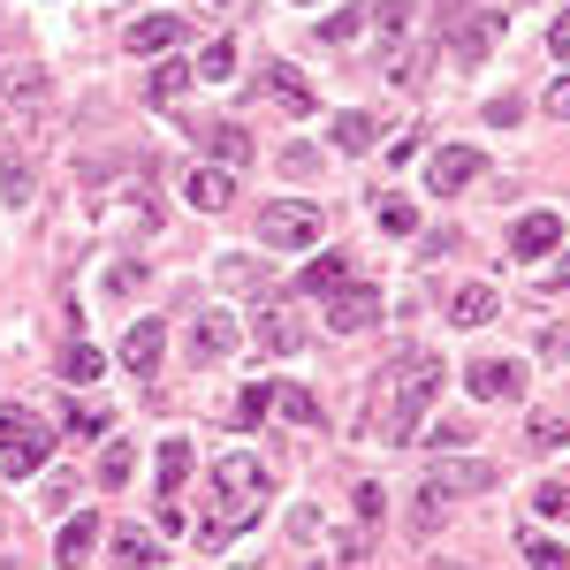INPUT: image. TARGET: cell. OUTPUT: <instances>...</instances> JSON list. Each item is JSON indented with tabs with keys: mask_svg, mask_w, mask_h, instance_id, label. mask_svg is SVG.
Masks as SVG:
<instances>
[{
	"mask_svg": "<svg viewBox=\"0 0 570 570\" xmlns=\"http://www.w3.org/2000/svg\"><path fill=\"white\" fill-rule=\"evenodd\" d=\"M525 563H532V570H570V548H563V540H540V532H525Z\"/></svg>",
	"mask_w": 570,
	"mask_h": 570,
	"instance_id": "4dcf8cb0",
	"label": "cell"
},
{
	"mask_svg": "<svg viewBox=\"0 0 570 570\" xmlns=\"http://www.w3.org/2000/svg\"><path fill=\"white\" fill-rule=\"evenodd\" d=\"M365 31V8H335L327 23H320V46H343V39H357Z\"/></svg>",
	"mask_w": 570,
	"mask_h": 570,
	"instance_id": "836d02e7",
	"label": "cell"
},
{
	"mask_svg": "<svg viewBox=\"0 0 570 570\" xmlns=\"http://www.w3.org/2000/svg\"><path fill=\"white\" fill-rule=\"evenodd\" d=\"M441 389V357L434 351H395L381 373H373V389H365V419H373V434L381 441H411L419 434V419H426V403Z\"/></svg>",
	"mask_w": 570,
	"mask_h": 570,
	"instance_id": "6da1fadb",
	"label": "cell"
},
{
	"mask_svg": "<svg viewBox=\"0 0 570 570\" xmlns=\"http://www.w3.org/2000/svg\"><path fill=\"white\" fill-rule=\"evenodd\" d=\"M99 373H107V351H91V343H69V351H61V381L85 389V381H99Z\"/></svg>",
	"mask_w": 570,
	"mask_h": 570,
	"instance_id": "83f0119b",
	"label": "cell"
},
{
	"mask_svg": "<svg viewBox=\"0 0 570 570\" xmlns=\"http://www.w3.org/2000/svg\"><path fill=\"white\" fill-rule=\"evenodd\" d=\"M198 77H206V85H228V77H236V39L206 46V53H198Z\"/></svg>",
	"mask_w": 570,
	"mask_h": 570,
	"instance_id": "f546056e",
	"label": "cell"
},
{
	"mask_svg": "<svg viewBox=\"0 0 570 570\" xmlns=\"http://www.w3.org/2000/svg\"><path fill=\"white\" fill-rule=\"evenodd\" d=\"M266 91H274V99H282L289 115H305V107H320V99H312V85H305V77H297V69H282V61L266 69Z\"/></svg>",
	"mask_w": 570,
	"mask_h": 570,
	"instance_id": "cb8c5ba5",
	"label": "cell"
},
{
	"mask_svg": "<svg viewBox=\"0 0 570 570\" xmlns=\"http://www.w3.org/2000/svg\"><path fill=\"white\" fill-rule=\"evenodd\" d=\"M228 351H244V320L236 312H198L190 320V357L198 365H220Z\"/></svg>",
	"mask_w": 570,
	"mask_h": 570,
	"instance_id": "9c48e42d",
	"label": "cell"
},
{
	"mask_svg": "<svg viewBox=\"0 0 570 570\" xmlns=\"http://www.w3.org/2000/svg\"><path fill=\"white\" fill-rule=\"evenodd\" d=\"M99 532H107V525H99L91 510H77L69 525L53 532V563H61V570H77V563H85V556H91V548H99Z\"/></svg>",
	"mask_w": 570,
	"mask_h": 570,
	"instance_id": "2e32d148",
	"label": "cell"
},
{
	"mask_svg": "<svg viewBox=\"0 0 570 570\" xmlns=\"http://www.w3.org/2000/svg\"><path fill=\"white\" fill-rule=\"evenodd\" d=\"M343 282H351V259H343V252H320V259L297 274V289H305V297H335Z\"/></svg>",
	"mask_w": 570,
	"mask_h": 570,
	"instance_id": "44dd1931",
	"label": "cell"
},
{
	"mask_svg": "<svg viewBox=\"0 0 570 570\" xmlns=\"http://www.w3.org/2000/svg\"><path fill=\"white\" fill-rule=\"evenodd\" d=\"M548 53H556V61H570V16H556V23H548Z\"/></svg>",
	"mask_w": 570,
	"mask_h": 570,
	"instance_id": "ee69618b",
	"label": "cell"
},
{
	"mask_svg": "<svg viewBox=\"0 0 570 570\" xmlns=\"http://www.w3.org/2000/svg\"><path fill=\"white\" fill-rule=\"evenodd\" d=\"M320 206H297V198H282V206H266L259 214V244L266 252H312L320 244Z\"/></svg>",
	"mask_w": 570,
	"mask_h": 570,
	"instance_id": "8992f818",
	"label": "cell"
},
{
	"mask_svg": "<svg viewBox=\"0 0 570 570\" xmlns=\"http://www.w3.org/2000/svg\"><path fill=\"white\" fill-rule=\"evenodd\" d=\"M480 434V426H472V419H449V426H434V449H464V441Z\"/></svg>",
	"mask_w": 570,
	"mask_h": 570,
	"instance_id": "60d3db41",
	"label": "cell"
},
{
	"mask_svg": "<svg viewBox=\"0 0 570 570\" xmlns=\"http://www.w3.org/2000/svg\"><path fill=\"white\" fill-rule=\"evenodd\" d=\"M487 122H494V130H518V122H525V99H494Z\"/></svg>",
	"mask_w": 570,
	"mask_h": 570,
	"instance_id": "ab89813d",
	"label": "cell"
},
{
	"mask_svg": "<svg viewBox=\"0 0 570 570\" xmlns=\"http://www.w3.org/2000/svg\"><path fill=\"white\" fill-rule=\"evenodd\" d=\"M206 153H214V168L236 176V168L252 160V130H244V122H206Z\"/></svg>",
	"mask_w": 570,
	"mask_h": 570,
	"instance_id": "ac0fdd59",
	"label": "cell"
},
{
	"mask_svg": "<svg viewBox=\"0 0 570 570\" xmlns=\"http://www.w3.org/2000/svg\"><path fill=\"white\" fill-rule=\"evenodd\" d=\"M0 198H8V206L31 198V160H23V153H0Z\"/></svg>",
	"mask_w": 570,
	"mask_h": 570,
	"instance_id": "f1b7e54d",
	"label": "cell"
},
{
	"mask_svg": "<svg viewBox=\"0 0 570 570\" xmlns=\"http://www.w3.org/2000/svg\"><path fill=\"white\" fill-rule=\"evenodd\" d=\"M411 23H419V0H381V8H373V39H403V31H411Z\"/></svg>",
	"mask_w": 570,
	"mask_h": 570,
	"instance_id": "484cf974",
	"label": "cell"
},
{
	"mask_svg": "<svg viewBox=\"0 0 570 570\" xmlns=\"http://www.w3.org/2000/svg\"><path fill=\"white\" fill-rule=\"evenodd\" d=\"M494 39H502V16H494V8H472V16L456 23V61H480V53H494Z\"/></svg>",
	"mask_w": 570,
	"mask_h": 570,
	"instance_id": "e0dca14e",
	"label": "cell"
},
{
	"mask_svg": "<svg viewBox=\"0 0 570 570\" xmlns=\"http://www.w3.org/2000/svg\"><path fill=\"white\" fill-rule=\"evenodd\" d=\"M494 312H502V297H494L487 282H464V289L449 297V320H456V327H487Z\"/></svg>",
	"mask_w": 570,
	"mask_h": 570,
	"instance_id": "ffe728a7",
	"label": "cell"
},
{
	"mask_svg": "<svg viewBox=\"0 0 570 570\" xmlns=\"http://www.w3.org/2000/svg\"><path fill=\"white\" fill-rule=\"evenodd\" d=\"M274 403H282V419H297V426H320V403H312L305 389H282Z\"/></svg>",
	"mask_w": 570,
	"mask_h": 570,
	"instance_id": "8d00e7d4",
	"label": "cell"
},
{
	"mask_svg": "<svg viewBox=\"0 0 570 570\" xmlns=\"http://www.w3.org/2000/svg\"><path fill=\"white\" fill-rule=\"evenodd\" d=\"M373 214H381V228H389V236H411V228H419V206H411V198H381Z\"/></svg>",
	"mask_w": 570,
	"mask_h": 570,
	"instance_id": "d590c367",
	"label": "cell"
},
{
	"mask_svg": "<svg viewBox=\"0 0 570 570\" xmlns=\"http://www.w3.org/2000/svg\"><path fill=\"white\" fill-rule=\"evenodd\" d=\"M266 494H274V472H266L259 456H220L214 464V525L236 532V518L252 525L266 510Z\"/></svg>",
	"mask_w": 570,
	"mask_h": 570,
	"instance_id": "7a4b0ae2",
	"label": "cell"
},
{
	"mask_svg": "<svg viewBox=\"0 0 570 570\" xmlns=\"http://www.w3.org/2000/svg\"><path fill=\"white\" fill-rule=\"evenodd\" d=\"M183 198H190V206H206V214H220V206L236 198V176H228V168H190Z\"/></svg>",
	"mask_w": 570,
	"mask_h": 570,
	"instance_id": "d6986e66",
	"label": "cell"
},
{
	"mask_svg": "<svg viewBox=\"0 0 570 570\" xmlns=\"http://www.w3.org/2000/svg\"><path fill=\"white\" fill-rule=\"evenodd\" d=\"M487 487H494V472H487V464H441V472H426L419 502H411V525L434 532L441 518H449V502H464V494H487Z\"/></svg>",
	"mask_w": 570,
	"mask_h": 570,
	"instance_id": "277c9868",
	"label": "cell"
},
{
	"mask_svg": "<svg viewBox=\"0 0 570 570\" xmlns=\"http://www.w3.org/2000/svg\"><path fill=\"white\" fill-rule=\"evenodd\" d=\"M548 115H563V122H570V77H563V85H548Z\"/></svg>",
	"mask_w": 570,
	"mask_h": 570,
	"instance_id": "f6af8a7d",
	"label": "cell"
},
{
	"mask_svg": "<svg viewBox=\"0 0 570 570\" xmlns=\"http://www.w3.org/2000/svg\"><path fill=\"white\" fill-rule=\"evenodd\" d=\"M91 206H99V220H130V228H153V220H160L145 168H130V176H122V190H115L107 176H91Z\"/></svg>",
	"mask_w": 570,
	"mask_h": 570,
	"instance_id": "5b68a950",
	"label": "cell"
},
{
	"mask_svg": "<svg viewBox=\"0 0 570 570\" xmlns=\"http://www.w3.org/2000/svg\"><path fill=\"white\" fill-rule=\"evenodd\" d=\"M115 563H122V570H153V563H160V540L137 532V525H122V532H115Z\"/></svg>",
	"mask_w": 570,
	"mask_h": 570,
	"instance_id": "7402d4cb",
	"label": "cell"
},
{
	"mask_svg": "<svg viewBox=\"0 0 570 570\" xmlns=\"http://www.w3.org/2000/svg\"><path fill=\"white\" fill-rule=\"evenodd\" d=\"M53 456V426L23 403H0V480H23Z\"/></svg>",
	"mask_w": 570,
	"mask_h": 570,
	"instance_id": "3957f363",
	"label": "cell"
},
{
	"mask_svg": "<svg viewBox=\"0 0 570 570\" xmlns=\"http://www.w3.org/2000/svg\"><path fill=\"white\" fill-rule=\"evenodd\" d=\"M252 335H259V351H274V357L297 351V312H289L282 289H259V305H252Z\"/></svg>",
	"mask_w": 570,
	"mask_h": 570,
	"instance_id": "52a82bcc",
	"label": "cell"
},
{
	"mask_svg": "<svg viewBox=\"0 0 570 570\" xmlns=\"http://www.w3.org/2000/svg\"><path fill=\"white\" fill-rule=\"evenodd\" d=\"M381 320V289H365V282H343L335 297H327V327L335 335H365Z\"/></svg>",
	"mask_w": 570,
	"mask_h": 570,
	"instance_id": "8fae6325",
	"label": "cell"
},
{
	"mask_svg": "<svg viewBox=\"0 0 570 570\" xmlns=\"http://www.w3.org/2000/svg\"><path fill=\"white\" fill-rule=\"evenodd\" d=\"M381 510H389V494H381V487L365 480V487H357V518H365V525H373V518H381Z\"/></svg>",
	"mask_w": 570,
	"mask_h": 570,
	"instance_id": "b9f144b4",
	"label": "cell"
},
{
	"mask_svg": "<svg viewBox=\"0 0 570 570\" xmlns=\"http://www.w3.org/2000/svg\"><path fill=\"white\" fill-rule=\"evenodd\" d=\"M532 518L570 525V480H540V487H532Z\"/></svg>",
	"mask_w": 570,
	"mask_h": 570,
	"instance_id": "4316f807",
	"label": "cell"
},
{
	"mask_svg": "<svg viewBox=\"0 0 570 570\" xmlns=\"http://www.w3.org/2000/svg\"><path fill=\"white\" fill-rule=\"evenodd\" d=\"M335 145H343V153H373V145H381V122H373V107H365V115H335Z\"/></svg>",
	"mask_w": 570,
	"mask_h": 570,
	"instance_id": "603a6c76",
	"label": "cell"
},
{
	"mask_svg": "<svg viewBox=\"0 0 570 570\" xmlns=\"http://www.w3.org/2000/svg\"><path fill=\"white\" fill-rule=\"evenodd\" d=\"M548 282H556V289H570V252H563L556 266H548Z\"/></svg>",
	"mask_w": 570,
	"mask_h": 570,
	"instance_id": "bcb514c9",
	"label": "cell"
},
{
	"mask_svg": "<svg viewBox=\"0 0 570 570\" xmlns=\"http://www.w3.org/2000/svg\"><path fill=\"white\" fill-rule=\"evenodd\" d=\"M487 160L472 153V145H441L434 168H426V190H441V198H456V190H472V176H480Z\"/></svg>",
	"mask_w": 570,
	"mask_h": 570,
	"instance_id": "4fadbf2b",
	"label": "cell"
},
{
	"mask_svg": "<svg viewBox=\"0 0 570 570\" xmlns=\"http://www.w3.org/2000/svg\"><path fill=\"white\" fill-rule=\"evenodd\" d=\"M266 403H274L266 389H244L236 403H228V411H220V419H228V426H259V419H266Z\"/></svg>",
	"mask_w": 570,
	"mask_h": 570,
	"instance_id": "d6a6232c",
	"label": "cell"
},
{
	"mask_svg": "<svg viewBox=\"0 0 570 570\" xmlns=\"http://www.w3.org/2000/svg\"><path fill=\"white\" fill-rule=\"evenodd\" d=\"M122 46L145 53V61H160V53H176V46H183V16H137L130 31H122Z\"/></svg>",
	"mask_w": 570,
	"mask_h": 570,
	"instance_id": "5bb4252c",
	"label": "cell"
},
{
	"mask_svg": "<svg viewBox=\"0 0 570 570\" xmlns=\"http://www.w3.org/2000/svg\"><path fill=\"white\" fill-rule=\"evenodd\" d=\"M464 389L480 395V403H518V395H525V365H518V357H480V365L464 373Z\"/></svg>",
	"mask_w": 570,
	"mask_h": 570,
	"instance_id": "30bf717a",
	"label": "cell"
},
{
	"mask_svg": "<svg viewBox=\"0 0 570 570\" xmlns=\"http://www.w3.org/2000/svg\"><path fill=\"white\" fill-rule=\"evenodd\" d=\"M297 8H320V0H297Z\"/></svg>",
	"mask_w": 570,
	"mask_h": 570,
	"instance_id": "7dc6e473",
	"label": "cell"
},
{
	"mask_svg": "<svg viewBox=\"0 0 570 570\" xmlns=\"http://www.w3.org/2000/svg\"><path fill=\"white\" fill-rule=\"evenodd\" d=\"M556 244H563V220H556V206H540V214H525L518 228H510V259H525V266L548 259Z\"/></svg>",
	"mask_w": 570,
	"mask_h": 570,
	"instance_id": "7c38bea8",
	"label": "cell"
},
{
	"mask_svg": "<svg viewBox=\"0 0 570 570\" xmlns=\"http://www.w3.org/2000/svg\"><path fill=\"white\" fill-rule=\"evenodd\" d=\"M46 107H53L46 69H16V77H8V115H16V130L39 137V130H46Z\"/></svg>",
	"mask_w": 570,
	"mask_h": 570,
	"instance_id": "ba28073f",
	"label": "cell"
},
{
	"mask_svg": "<svg viewBox=\"0 0 570 570\" xmlns=\"http://www.w3.org/2000/svg\"><path fill=\"white\" fill-rule=\"evenodd\" d=\"M183 85H190V69H183V61H160V69H153V107L183 99Z\"/></svg>",
	"mask_w": 570,
	"mask_h": 570,
	"instance_id": "e575fe53",
	"label": "cell"
},
{
	"mask_svg": "<svg viewBox=\"0 0 570 570\" xmlns=\"http://www.w3.org/2000/svg\"><path fill=\"white\" fill-rule=\"evenodd\" d=\"M69 434H107V411H91V403H69Z\"/></svg>",
	"mask_w": 570,
	"mask_h": 570,
	"instance_id": "f35d334b",
	"label": "cell"
},
{
	"mask_svg": "<svg viewBox=\"0 0 570 570\" xmlns=\"http://www.w3.org/2000/svg\"><path fill=\"white\" fill-rule=\"evenodd\" d=\"M183 472H190V441L168 434V441H160V494H168V502L183 494Z\"/></svg>",
	"mask_w": 570,
	"mask_h": 570,
	"instance_id": "d4e9b609",
	"label": "cell"
},
{
	"mask_svg": "<svg viewBox=\"0 0 570 570\" xmlns=\"http://www.w3.org/2000/svg\"><path fill=\"white\" fill-rule=\"evenodd\" d=\"M570 426H548V419H532V449H563Z\"/></svg>",
	"mask_w": 570,
	"mask_h": 570,
	"instance_id": "7bdbcfd3",
	"label": "cell"
},
{
	"mask_svg": "<svg viewBox=\"0 0 570 570\" xmlns=\"http://www.w3.org/2000/svg\"><path fill=\"white\" fill-rule=\"evenodd\" d=\"M312 168H320V145H289L282 153V176H312Z\"/></svg>",
	"mask_w": 570,
	"mask_h": 570,
	"instance_id": "74e56055",
	"label": "cell"
},
{
	"mask_svg": "<svg viewBox=\"0 0 570 570\" xmlns=\"http://www.w3.org/2000/svg\"><path fill=\"white\" fill-rule=\"evenodd\" d=\"M160 357H168V327L160 320H137L130 335H122V365L130 373H160Z\"/></svg>",
	"mask_w": 570,
	"mask_h": 570,
	"instance_id": "9a60e30c",
	"label": "cell"
},
{
	"mask_svg": "<svg viewBox=\"0 0 570 570\" xmlns=\"http://www.w3.org/2000/svg\"><path fill=\"white\" fill-rule=\"evenodd\" d=\"M130 472H137V449H130V441H107V456H99V480H107V487H122Z\"/></svg>",
	"mask_w": 570,
	"mask_h": 570,
	"instance_id": "1f68e13d",
	"label": "cell"
}]
</instances>
